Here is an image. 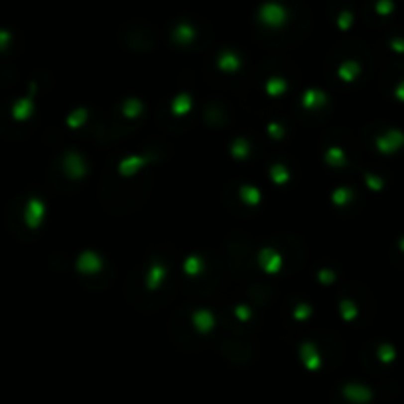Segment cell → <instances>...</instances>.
I'll return each mask as SVG.
<instances>
[{
    "instance_id": "5",
    "label": "cell",
    "mask_w": 404,
    "mask_h": 404,
    "mask_svg": "<svg viewBox=\"0 0 404 404\" xmlns=\"http://www.w3.org/2000/svg\"><path fill=\"white\" fill-rule=\"evenodd\" d=\"M377 10H379L381 14H389V12L393 10V2H379V4H377Z\"/></svg>"
},
{
    "instance_id": "4",
    "label": "cell",
    "mask_w": 404,
    "mask_h": 404,
    "mask_svg": "<svg viewBox=\"0 0 404 404\" xmlns=\"http://www.w3.org/2000/svg\"><path fill=\"white\" fill-rule=\"evenodd\" d=\"M341 73H343V75H345L347 79H351L355 73H357V65H355V63H349V65H345V67L341 69Z\"/></svg>"
},
{
    "instance_id": "8",
    "label": "cell",
    "mask_w": 404,
    "mask_h": 404,
    "mask_svg": "<svg viewBox=\"0 0 404 404\" xmlns=\"http://www.w3.org/2000/svg\"><path fill=\"white\" fill-rule=\"evenodd\" d=\"M397 97H399L401 101H404V81L397 87Z\"/></svg>"
},
{
    "instance_id": "2",
    "label": "cell",
    "mask_w": 404,
    "mask_h": 404,
    "mask_svg": "<svg viewBox=\"0 0 404 404\" xmlns=\"http://www.w3.org/2000/svg\"><path fill=\"white\" fill-rule=\"evenodd\" d=\"M347 393L355 401H367V399H371V393L367 389H363V387H349Z\"/></svg>"
},
{
    "instance_id": "7",
    "label": "cell",
    "mask_w": 404,
    "mask_h": 404,
    "mask_svg": "<svg viewBox=\"0 0 404 404\" xmlns=\"http://www.w3.org/2000/svg\"><path fill=\"white\" fill-rule=\"evenodd\" d=\"M393 48L397 51H404V40L403 38H397V40H393V44H391Z\"/></svg>"
},
{
    "instance_id": "3",
    "label": "cell",
    "mask_w": 404,
    "mask_h": 404,
    "mask_svg": "<svg viewBox=\"0 0 404 404\" xmlns=\"http://www.w3.org/2000/svg\"><path fill=\"white\" fill-rule=\"evenodd\" d=\"M379 357H381L383 363H391V361L395 359V349H393V345H381V347H379Z\"/></svg>"
},
{
    "instance_id": "1",
    "label": "cell",
    "mask_w": 404,
    "mask_h": 404,
    "mask_svg": "<svg viewBox=\"0 0 404 404\" xmlns=\"http://www.w3.org/2000/svg\"><path fill=\"white\" fill-rule=\"evenodd\" d=\"M403 144H404V132H401V130H389L385 136H381L377 140L379 150L383 152H395L399 150Z\"/></svg>"
},
{
    "instance_id": "9",
    "label": "cell",
    "mask_w": 404,
    "mask_h": 404,
    "mask_svg": "<svg viewBox=\"0 0 404 404\" xmlns=\"http://www.w3.org/2000/svg\"><path fill=\"white\" fill-rule=\"evenodd\" d=\"M401 247H403V251H404V239L401 241Z\"/></svg>"
},
{
    "instance_id": "6",
    "label": "cell",
    "mask_w": 404,
    "mask_h": 404,
    "mask_svg": "<svg viewBox=\"0 0 404 404\" xmlns=\"http://www.w3.org/2000/svg\"><path fill=\"white\" fill-rule=\"evenodd\" d=\"M367 182L371 184V188H373V190H379V188L383 186V182H381L379 178H373V176H367Z\"/></svg>"
}]
</instances>
